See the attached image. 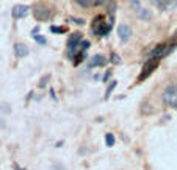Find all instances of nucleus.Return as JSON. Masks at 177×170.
Segmentation results:
<instances>
[{
	"label": "nucleus",
	"mask_w": 177,
	"mask_h": 170,
	"mask_svg": "<svg viewBox=\"0 0 177 170\" xmlns=\"http://www.w3.org/2000/svg\"><path fill=\"white\" fill-rule=\"evenodd\" d=\"M162 100H163V103H165L166 106L177 109V84H175V83L169 84V86L163 91Z\"/></svg>",
	"instance_id": "f257e3e1"
},
{
	"label": "nucleus",
	"mask_w": 177,
	"mask_h": 170,
	"mask_svg": "<svg viewBox=\"0 0 177 170\" xmlns=\"http://www.w3.org/2000/svg\"><path fill=\"white\" fill-rule=\"evenodd\" d=\"M111 25L113 23L107 25V22L104 20V16H96L93 20V33H96L97 36H105V34H108Z\"/></svg>",
	"instance_id": "f03ea898"
},
{
	"label": "nucleus",
	"mask_w": 177,
	"mask_h": 170,
	"mask_svg": "<svg viewBox=\"0 0 177 170\" xmlns=\"http://www.w3.org/2000/svg\"><path fill=\"white\" fill-rule=\"evenodd\" d=\"M83 38H82V33H72L69 36V41H67V50H69V58H74L75 56V52H77L79 45L82 44Z\"/></svg>",
	"instance_id": "7ed1b4c3"
},
{
	"label": "nucleus",
	"mask_w": 177,
	"mask_h": 170,
	"mask_svg": "<svg viewBox=\"0 0 177 170\" xmlns=\"http://www.w3.org/2000/svg\"><path fill=\"white\" fill-rule=\"evenodd\" d=\"M158 61H160V58H149L147 63L143 67V72H141L140 77H138V81H143L144 78H147L150 74H152L154 69H157V66H158Z\"/></svg>",
	"instance_id": "20e7f679"
},
{
	"label": "nucleus",
	"mask_w": 177,
	"mask_h": 170,
	"mask_svg": "<svg viewBox=\"0 0 177 170\" xmlns=\"http://www.w3.org/2000/svg\"><path fill=\"white\" fill-rule=\"evenodd\" d=\"M118 36L122 42H127L132 38V28L129 25H125V23H121L118 27Z\"/></svg>",
	"instance_id": "39448f33"
},
{
	"label": "nucleus",
	"mask_w": 177,
	"mask_h": 170,
	"mask_svg": "<svg viewBox=\"0 0 177 170\" xmlns=\"http://www.w3.org/2000/svg\"><path fill=\"white\" fill-rule=\"evenodd\" d=\"M28 13H30V6H27V5H16L13 8V11H11V16L14 19H22V17L27 16Z\"/></svg>",
	"instance_id": "423d86ee"
},
{
	"label": "nucleus",
	"mask_w": 177,
	"mask_h": 170,
	"mask_svg": "<svg viewBox=\"0 0 177 170\" xmlns=\"http://www.w3.org/2000/svg\"><path fill=\"white\" fill-rule=\"evenodd\" d=\"M33 13H35V17L38 20H49L50 16H52V11L49 8H44V6H36L33 10Z\"/></svg>",
	"instance_id": "0eeeda50"
},
{
	"label": "nucleus",
	"mask_w": 177,
	"mask_h": 170,
	"mask_svg": "<svg viewBox=\"0 0 177 170\" xmlns=\"http://www.w3.org/2000/svg\"><path fill=\"white\" fill-rule=\"evenodd\" d=\"M14 53H16L17 58H25V56L30 53V48L25 45V44H19V42H17V44L14 45Z\"/></svg>",
	"instance_id": "6e6552de"
},
{
	"label": "nucleus",
	"mask_w": 177,
	"mask_h": 170,
	"mask_svg": "<svg viewBox=\"0 0 177 170\" xmlns=\"http://www.w3.org/2000/svg\"><path fill=\"white\" fill-rule=\"evenodd\" d=\"M105 63H107L105 56H102V55H94V56H91V58H89V61H88V67L105 66Z\"/></svg>",
	"instance_id": "1a4fd4ad"
},
{
	"label": "nucleus",
	"mask_w": 177,
	"mask_h": 170,
	"mask_svg": "<svg viewBox=\"0 0 177 170\" xmlns=\"http://www.w3.org/2000/svg\"><path fill=\"white\" fill-rule=\"evenodd\" d=\"M136 14H138V17L141 19V20H150V17H152V14H150V11L147 10V8H140L138 11H136Z\"/></svg>",
	"instance_id": "9d476101"
},
{
	"label": "nucleus",
	"mask_w": 177,
	"mask_h": 170,
	"mask_svg": "<svg viewBox=\"0 0 177 170\" xmlns=\"http://www.w3.org/2000/svg\"><path fill=\"white\" fill-rule=\"evenodd\" d=\"M80 6H85V8H89V6H94V5H99L102 3V0H75Z\"/></svg>",
	"instance_id": "9b49d317"
},
{
	"label": "nucleus",
	"mask_w": 177,
	"mask_h": 170,
	"mask_svg": "<svg viewBox=\"0 0 177 170\" xmlns=\"http://www.w3.org/2000/svg\"><path fill=\"white\" fill-rule=\"evenodd\" d=\"M154 5H157L160 10H165V8H168L169 6V0H150Z\"/></svg>",
	"instance_id": "f8f14e48"
},
{
	"label": "nucleus",
	"mask_w": 177,
	"mask_h": 170,
	"mask_svg": "<svg viewBox=\"0 0 177 170\" xmlns=\"http://www.w3.org/2000/svg\"><path fill=\"white\" fill-rule=\"evenodd\" d=\"M105 144H107V147H113V145H114V136L111 133L105 134Z\"/></svg>",
	"instance_id": "ddd939ff"
},
{
	"label": "nucleus",
	"mask_w": 177,
	"mask_h": 170,
	"mask_svg": "<svg viewBox=\"0 0 177 170\" xmlns=\"http://www.w3.org/2000/svg\"><path fill=\"white\" fill-rule=\"evenodd\" d=\"M50 31H52V33H58V34H61V33H66L67 30H66V27H55V25H52V27H50Z\"/></svg>",
	"instance_id": "4468645a"
},
{
	"label": "nucleus",
	"mask_w": 177,
	"mask_h": 170,
	"mask_svg": "<svg viewBox=\"0 0 177 170\" xmlns=\"http://www.w3.org/2000/svg\"><path fill=\"white\" fill-rule=\"evenodd\" d=\"M116 87V81H111L110 83V86H108V89H107V92H105V100L108 99V97L111 95V92H113V89Z\"/></svg>",
	"instance_id": "2eb2a0df"
},
{
	"label": "nucleus",
	"mask_w": 177,
	"mask_h": 170,
	"mask_svg": "<svg viewBox=\"0 0 177 170\" xmlns=\"http://www.w3.org/2000/svg\"><path fill=\"white\" fill-rule=\"evenodd\" d=\"M33 38H35V41H36L38 44H41V45H45V44H47V39H45L44 36H38V34H36V36H33Z\"/></svg>",
	"instance_id": "dca6fc26"
},
{
	"label": "nucleus",
	"mask_w": 177,
	"mask_h": 170,
	"mask_svg": "<svg viewBox=\"0 0 177 170\" xmlns=\"http://www.w3.org/2000/svg\"><path fill=\"white\" fill-rule=\"evenodd\" d=\"M130 5H132V8H133L135 11H138V10L141 8V3H140V0H130Z\"/></svg>",
	"instance_id": "f3484780"
},
{
	"label": "nucleus",
	"mask_w": 177,
	"mask_h": 170,
	"mask_svg": "<svg viewBox=\"0 0 177 170\" xmlns=\"http://www.w3.org/2000/svg\"><path fill=\"white\" fill-rule=\"evenodd\" d=\"M111 63H113V64H119V63H121V56H119L118 53H114V52L111 53Z\"/></svg>",
	"instance_id": "a211bd4d"
},
{
	"label": "nucleus",
	"mask_w": 177,
	"mask_h": 170,
	"mask_svg": "<svg viewBox=\"0 0 177 170\" xmlns=\"http://www.w3.org/2000/svg\"><path fill=\"white\" fill-rule=\"evenodd\" d=\"M83 59H85V55H83V52H80V53L77 55V59L74 61V64H75V66H79V64H80V61H83Z\"/></svg>",
	"instance_id": "6ab92c4d"
},
{
	"label": "nucleus",
	"mask_w": 177,
	"mask_h": 170,
	"mask_svg": "<svg viewBox=\"0 0 177 170\" xmlns=\"http://www.w3.org/2000/svg\"><path fill=\"white\" fill-rule=\"evenodd\" d=\"M80 48H82V52H86L88 48H89V42H88V41H82V44H80Z\"/></svg>",
	"instance_id": "aec40b11"
},
{
	"label": "nucleus",
	"mask_w": 177,
	"mask_h": 170,
	"mask_svg": "<svg viewBox=\"0 0 177 170\" xmlns=\"http://www.w3.org/2000/svg\"><path fill=\"white\" fill-rule=\"evenodd\" d=\"M71 20H74L75 23H77V25H85V20H83V19H80V17H72Z\"/></svg>",
	"instance_id": "412c9836"
},
{
	"label": "nucleus",
	"mask_w": 177,
	"mask_h": 170,
	"mask_svg": "<svg viewBox=\"0 0 177 170\" xmlns=\"http://www.w3.org/2000/svg\"><path fill=\"white\" fill-rule=\"evenodd\" d=\"M110 77H111V72H110V70H108V72H107V74H105V75H104V81H107V80H108V78H110Z\"/></svg>",
	"instance_id": "4be33fe9"
},
{
	"label": "nucleus",
	"mask_w": 177,
	"mask_h": 170,
	"mask_svg": "<svg viewBox=\"0 0 177 170\" xmlns=\"http://www.w3.org/2000/svg\"><path fill=\"white\" fill-rule=\"evenodd\" d=\"M38 31H39V27H35V28L32 30V34H33V36H36V34H38Z\"/></svg>",
	"instance_id": "5701e85b"
}]
</instances>
